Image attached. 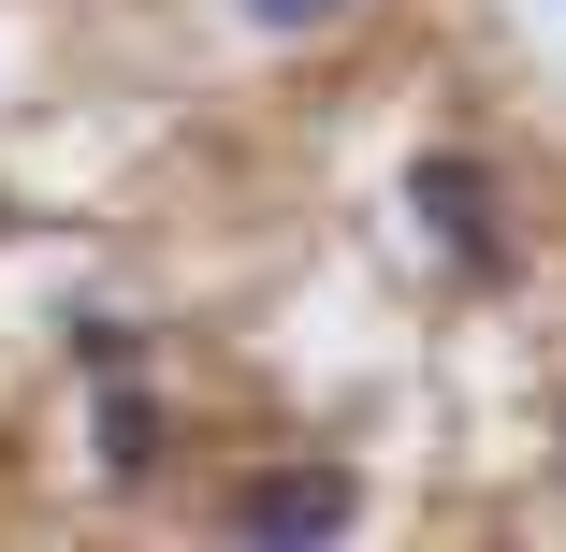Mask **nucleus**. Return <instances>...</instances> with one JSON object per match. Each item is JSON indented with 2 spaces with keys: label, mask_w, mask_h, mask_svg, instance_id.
<instances>
[{
  "label": "nucleus",
  "mask_w": 566,
  "mask_h": 552,
  "mask_svg": "<svg viewBox=\"0 0 566 552\" xmlns=\"http://www.w3.org/2000/svg\"><path fill=\"white\" fill-rule=\"evenodd\" d=\"M73 364H87V378H132L146 350H132V320H73Z\"/></svg>",
  "instance_id": "nucleus-5"
},
{
  "label": "nucleus",
  "mask_w": 566,
  "mask_h": 552,
  "mask_svg": "<svg viewBox=\"0 0 566 552\" xmlns=\"http://www.w3.org/2000/svg\"><path fill=\"white\" fill-rule=\"evenodd\" d=\"M364 523V480L349 466H262L233 494V538H349Z\"/></svg>",
  "instance_id": "nucleus-2"
},
{
  "label": "nucleus",
  "mask_w": 566,
  "mask_h": 552,
  "mask_svg": "<svg viewBox=\"0 0 566 552\" xmlns=\"http://www.w3.org/2000/svg\"><path fill=\"white\" fill-rule=\"evenodd\" d=\"M407 218L465 262V277H509V204H494V160H465V146H421L407 160Z\"/></svg>",
  "instance_id": "nucleus-1"
},
{
  "label": "nucleus",
  "mask_w": 566,
  "mask_h": 552,
  "mask_svg": "<svg viewBox=\"0 0 566 552\" xmlns=\"http://www.w3.org/2000/svg\"><path fill=\"white\" fill-rule=\"evenodd\" d=\"M233 15H248L262 44H291V30H334V15H349V0H233Z\"/></svg>",
  "instance_id": "nucleus-4"
},
{
  "label": "nucleus",
  "mask_w": 566,
  "mask_h": 552,
  "mask_svg": "<svg viewBox=\"0 0 566 552\" xmlns=\"http://www.w3.org/2000/svg\"><path fill=\"white\" fill-rule=\"evenodd\" d=\"M552 451H566V407H552Z\"/></svg>",
  "instance_id": "nucleus-6"
},
{
  "label": "nucleus",
  "mask_w": 566,
  "mask_h": 552,
  "mask_svg": "<svg viewBox=\"0 0 566 552\" xmlns=\"http://www.w3.org/2000/svg\"><path fill=\"white\" fill-rule=\"evenodd\" d=\"M102 480H160V407L132 378H102Z\"/></svg>",
  "instance_id": "nucleus-3"
}]
</instances>
